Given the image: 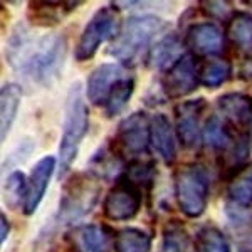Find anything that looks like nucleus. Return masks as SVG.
<instances>
[{
	"label": "nucleus",
	"instance_id": "f257e3e1",
	"mask_svg": "<svg viewBox=\"0 0 252 252\" xmlns=\"http://www.w3.org/2000/svg\"><path fill=\"white\" fill-rule=\"evenodd\" d=\"M67 52V40L63 34L32 37L26 24L12 29L5 44L7 63L22 78L49 88L61 78Z\"/></svg>",
	"mask_w": 252,
	"mask_h": 252
},
{
	"label": "nucleus",
	"instance_id": "f03ea898",
	"mask_svg": "<svg viewBox=\"0 0 252 252\" xmlns=\"http://www.w3.org/2000/svg\"><path fill=\"white\" fill-rule=\"evenodd\" d=\"M101 193V185L96 177L89 172L74 173L64 184L63 193L59 198L58 212L51 217L46 225L40 229L35 239L34 252L49 251L54 244L56 235L66 225H74L81 219L93 212L97 204V198Z\"/></svg>",
	"mask_w": 252,
	"mask_h": 252
},
{
	"label": "nucleus",
	"instance_id": "7ed1b4c3",
	"mask_svg": "<svg viewBox=\"0 0 252 252\" xmlns=\"http://www.w3.org/2000/svg\"><path fill=\"white\" fill-rule=\"evenodd\" d=\"M166 27L168 24L157 15H129L109 44L108 54L123 67H135L141 61H146L150 49Z\"/></svg>",
	"mask_w": 252,
	"mask_h": 252
},
{
	"label": "nucleus",
	"instance_id": "20e7f679",
	"mask_svg": "<svg viewBox=\"0 0 252 252\" xmlns=\"http://www.w3.org/2000/svg\"><path fill=\"white\" fill-rule=\"evenodd\" d=\"M89 131V109L83 94L81 83L76 81L71 86L64 106L63 136L59 143V177H64L78 157L79 146Z\"/></svg>",
	"mask_w": 252,
	"mask_h": 252
},
{
	"label": "nucleus",
	"instance_id": "39448f33",
	"mask_svg": "<svg viewBox=\"0 0 252 252\" xmlns=\"http://www.w3.org/2000/svg\"><path fill=\"white\" fill-rule=\"evenodd\" d=\"M175 198L182 214L189 219H198L205 214L209 204V172L200 163H184L173 173Z\"/></svg>",
	"mask_w": 252,
	"mask_h": 252
},
{
	"label": "nucleus",
	"instance_id": "423d86ee",
	"mask_svg": "<svg viewBox=\"0 0 252 252\" xmlns=\"http://www.w3.org/2000/svg\"><path fill=\"white\" fill-rule=\"evenodd\" d=\"M121 24L123 22L120 20V12L115 3L97 9L79 35L74 49L76 61L84 63L94 58L96 52L106 40H113L116 37L121 29Z\"/></svg>",
	"mask_w": 252,
	"mask_h": 252
},
{
	"label": "nucleus",
	"instance_id": "0eeeda50",
	"mask_svg": "<svg viewBox=\"0 0 252 252\" xmlns=\"http://www.w3.org/2000/svg\"><path fill=\"white\" fill-rule=\"evenodd\" d=\"M143 204V190L121 175L103 200V214L108 220L126 222L135 219Z\"/></svg>",
	"mask_w": 252,
	"mask_h": 252
},
{
	"label": "nucleus",
	"instance_id": "6e6552de",
	"mask_svg": "<svg viewBox=\"0 0 252 252\" xmlns=\"http://www.w3.org/2000/svg\"><path fill=\"white\" fill-rule=\"evenodd\" d=\"M152 118L145 111H135L118 125L115 143L120 152L133 160L148 153L152 146Z\"/></svg>",
	"mask_w": 252,
	"mask_h": 252
},
{
	"label": "nucleus",
	"instance_id": "1a4fd4ad",
	"mask_svg": "<svg viewBox=\"0 0 252 252\" xmlns=\"http://www.w3.org/2000/svg\"><path fill=\"white\" fill-rule=\"evenodd\" d=\"M200 61L192 52H185L160 79V89L168 99H180L192 94L200 84Z\"/></svg>",
	"mask_w": 252,
	"mask_h": 252
},
{
	"label": "nucleus",
	"instance_id": "9d476101",
	"mask_svg": "<svg viewBox=\"0 0 252 252\" xmlns=\"http://www.w3.org/2000/svg\"><path fill=\"white\" fill-rule=\"evenodd\" d=\"M115 230L106 223H79L64 234L69 252H113Z\"/></svg>",
	"mask_w": 252,
	"mask_h": 252
},
{
	"label": "nucleus",
	"instance_id": "9b49d317",
	"mask_svg": "<svg viewBox=\"0 0 252 252\" xmlns=\"http://www.w3.org/2000/svg\"><path fill=\"white\" fill-rule=\"evenodd\" d=\"M207 108L204 97L182 101L175 106V131L178 141L187 150H195L202 143V115Z\"/></svg>",
	"mask_w": 252,
	"mask_h": 252
},
{
	"label": "nucleus",
	"instance_id": "f8f14e48",
	"mask_svg": "<svg viewBox=\"0 0 252 252\" xmlns=\"http://www.w3.org/2000/svg\"><path fill=\"white\" fill-rule=\"evenodd\" d=\"M185 47L189 52L207 58H217L225 51V35L220 27L214 22H195L187 29L185 34Z\"/></svg>",
	"mask_w": 252,
	"mask_h": 252
},
{
	"label": "nucleus",
	"instance_id": "ddd939ff",
	"mask_svg": "<svg viewBox=\"0 0 252 252\" xmlns=\"http://www.w3.org/2000/svg\"><path fill=\"white\" fill-rule=\"evenodd\" d=\"M125 69L121 64L104 63L91 71L86 83V97L94 106H104L113 88L120 79L125 78Z\"/></svg>",
	"mask_w": 252,
	"mask_h": 252
},
{
	"label": "nucleus",
	"instance_id": "4468645a",
	"mask_svg": "<svg viewBox=\"0 0 252 252\" xmlns=\"http://www.w3.org/2000/svg\"><path fill=\"white\" fill-rule=\"evenodd\" d=\"M56 168H58V160L54 157H44L34 165L29 178H27V195L22 205L26 215H32L39 209Z\"/></svg>",
	"mask_w": 252,
	"mask_h": 252
},
{
	"label": "nucleus",
	"instance_id": "2eb2a0df",
	"mask_svg": "<svg viewBox=\"0 0 252 252\" xmlns=\"http://www.w3.org/2000/svg\"><path fill=\"white\" fill-rule=\"evenodd\" d=\"M217 115L234 129L249 128L252 121V96L244 93H225L217 97Z\"/></svg>",
	"mask_w": 252,
	"mask_h": 252
},
{
	"label": "nucleus",
	"instance_id": "dca6fc26",
	"mask_svg": "<svg viewBox=\"0 0 252 252\" xmlns=\"http://www.w3.org/2000/svg\"><path fill=\"white\" fill-rule=\"evenodd\" d=\"M152 146L166 165H173L178 157V136L168 116L157 113L152 116Z\"/></svg>",
	"mask_w": 252,
	"mask_h": 252
},
{
	"label": "nucleus",
	"instance_id": "f3484780",
	"mask_svg": "<svg viewBox=\"0 0 252 252\" xmlns=\"http://www.w3.org/2000/svg\"><path fill=\"white\" fill-rule=\"evenodd\" d=\"M184 47L185 42L173 32L160 35L150 49L148 56H146V66L165 72L185 54Z\"/></svg>",
	"mask_w": 252,
	"mask_h": 252
},
{
	"label": "nucleus",
	"instance_id": "a211bd4d",
	"mask_svg": "<svg viewBox=\"0 0 252 252\" xmlns=\"http://www.w3.org/2000/svg\"><path fill=\"white\" fill-rule=\"evenodd\" d=\"M79 5H83V2H46V0H35V2H29L27 19L34 26L52 27L63 22Z\"/></svg>",
	"mask_w": 252,
	"mask_h": 252
},
{
	"label": "nucleus",
	"instance_id": "6ab92c4d",
	"mask_svg": "<svg viewBox=\"0 0 252 252\" xmlns=\"http://www.w3.org/2000/svg\"><path fill=\"white\" fill-rule=\"evenodd\" d=\"M237 136L234 135L232 126L223 121L219 115H210L205 120L202 129V143L205 148L212 150L219 157L227 153L234 146Z\"/></svg>",
	"mask_w": 252,
	"mask_h": 252
},
{
	"label": "nucleus",
	"instance_id": "aec40b11",
	"mask_svg": "<svg viewBox=\"0 0 252 252\" xmlns=\"http://www.w3.org/2000/svg\"><path fill=\"white\" fill-rule=\"evenodd\" d=\"M121 170H123V153L120 152L115 140L113 143L99 146V150L89 160V173L97 180H109L115 177L118 180L121 177Z\"/></svg>",
	"mask_w": 252,
	"mask_h": 252
},
{
	"label": "nucleus",
	"instance_id": "412c9836",
	"mask_svg": "<svg viewBox=\"0 0 252 252\" xmlns=\"http://www.w3.org/2000/svg\"><path fill=\"white\" fill-rule=\"evenodd\" d=\"M20 101H22V89L15 83H5L0 89V138L7 140L12 125L17 118Z\"/></svg>",
	"mask_w": 252,
	"mask_h": 252
},
{
	"label": "nucleus",
	"instance_id": "4be33fe9",
	"mask_svg": "<svg viewBox=\"0 0 252 252\" xmlns=\"http://www.w3.org/2000/svg\"><path fill=\"white\" fill-rule=\"evenodd\" d=\"M225 35L239 52L252 56V15L247 12H234L227 22Z\"/></svg>",
	"mask_w": 252,
	"mask_h": 252
},
{
	"label": "nucleus",
	"instance_id": "5701e85b",
	"mask_svg": "<svg viewBox=\"0 0 252 252\" xmlns=\"http://www.w3.org/2000/svg\"><path fill=\"white\" fill-rule=\"evenodd\" d=\"M227 198H229V204L241 209L252 207V161L244 165L229 178Z\"/></svg>",
	"mask_w": 252,
	"mask_h": 252
},
{
	"label": "nucleus",
	"instance_id": "b1692460",
	"mask_svg": "<svg viewBox=\"0 0 252 252\" xmlns=\"http://www.w3.org/2000/svg\"><path fill=\"white\" fill-rule=\"evenodd\" d=\"M158 252H195V242L180 222L172 220L163 227Z\"/></svg>",
	"mask_w": 252,
	"mask_h": 252
},
{
	"label": "nucleus",
	"instance_id": "393cba45",
	"mask_svg": "<svg viewBox=\"0 0 252 252\" xmlns=\"http://www.w3.org/2000/svg\"><path fill=\"white\" fill-rule=\"evenodd\" d=\"M232 78V64L223 58H210L200 64V84L215 89Z\"/></svg>",
	"mask_w": 252,
	"mask_h": 252
},
{
	"label": "nucleus",
	"instance_id": "a878e982",
	"mask_svg": "<svg viewBox=\"0 0 252 252\" xmlns=\"http://www.w3.org/2000/svg\"><path fill=\"white\" fill-rule=\"evenodd\" d=\"M152 235L136 227H125L115 237V252H150Z\"/></svg>",
	"mask_w": 252,
	"mask_h": 252
},
{
	"label": "nucleus",
	"instance_id": "bb28decb",
	"mask_svg": "<svg viewBox=\"0 0 252 252\" xmlns=\"http://www.w3.org/2000/svg\"><path fill=\"white\" fill-rule=\"evenodd\" d=\"M195 252H230V244L219 227L204 225L195 235Z\"/></svg>",
	"mask_w": 252,
	"mask_h": 252
},
{
	"label": "nucleus",
	"instance_id": "cd10ccee",
	"mask_svg": "<svg viewBox=\"0 0 252 252\" xmlns=\"http://www.w3.org/2000/svg\"><path fill=\"white\" fill-rule=\"evenodd\" d=\"M133 93H135V79L131 76H125L123 79H120L116 83V86L113 88L111 94H109L106 104H104V115L108 118H115L120 115L121 111L126 108V104L129 103Z\"/></svg>",
	"mask_w": 252,
	"mask_h": 252
},
{
	"label": "nucleus",
	"instance_id": "c85d7f7f",
	"mask_svg": "<svg viewBox=\"0 0 252 252\" xmlns=\"http://www.w3.org/2000/svg\"><path fill=\"white\" fill-rule=\"evenodd\" d=\"M157 163L155 160H131L125 170V177L129 182H133L138 189L141 190H152L155 184V173H157Z\"/></svg>",
	"mask_w": 252,
	"mask_h": 252
},
{
	"label": "nucleus",
	"instance_id": "c756f323",
	"mask_svg": "<svg viewBox=\"0 0 252 252\" xmlns=\"http://www.w3.org/2000/svg\"><path fill=\"white\" fill-rule=\"evenodd\" d=\"M3 193H5V202L12 207H17L22 200H26L27 195V178L20 170H15L12 172L9 177H7L5 184H3Z\"/></svg>",
	"mask_w": 252,
	"mask_h": 252
},
{
	"label": "nucleus",
	"instance_id": "7c9ffc66",
	"mask_svg": "<svg viewBox=\"0 0 252 252\" xmlns=\"http://www.w3.org/2000/svg\"><path fill=\"white\" fill-rule=\"evenodd\" d=\"M198 5H200V10L205 17L225 24L229 22L235 12L229 2H215V0H210V2H200Z\"/></svg>",
	"mask_w": 252,
	"mask_h": 252
},
{
	"label": "nucleus",
	"instance_id": "2f4dec72",
	"mask_svg": "<svg viewBox=\"0 0 252 252\" xmlns=\"http://www.w3.org/2000/svg\"><path fill=\"white\" fill-rule=\"evenodd\" d=\"M239 78L244 81H252V56L244 59L241 69H239Z\"/></svg>",
	"mask_w": 252,
	"mask_h": 252
},
{
	"label": "nucleus",
	"instance_id": "473e14b6",
	"mask_svg": "<svg viewBox=\"0 0 252 252\" xmlns=\"http://www.w3.org/2000/svg\"><path fill=\"white\" fill-rule=\"evenodd\" d=\"M9 234H10V222H9V219H7V215L2 214L0 215V242L2 244L5 242Z\"/></svg>",
	"mask_w": 252,
	"mask_h": 252
},
{
	"label": "nucleus",
	"instance_id": "72a5a7b5",
	"mask_svg": "<svg viewBox=\"0 0 252 252\" xmlns=\"http://www.w3.org/2000/svg\"><path fill=\"white\" fill-rule=\"evenodd\" d=\"M237 249L239 252H252V235L237 241Z\"/></svg>",
	"mask_w": 252,
	"mask_h": 252
},
{
	"label": "nucleus",
	"instance_id": "f704fd0d",
	"mask_svg": "<svg viewBox=\"0 0 252 252\" xmlns=\"http://www.w3.org/2000/svg\"><path fill=\"white\" fill-rule=\"evenodd\" d=\"M247 135H249V140H251V145H252V121H251L249 128H247Z\"/></svg>",
	"mask_w": 252,
	"mask_h": 252
}]
</instances>
